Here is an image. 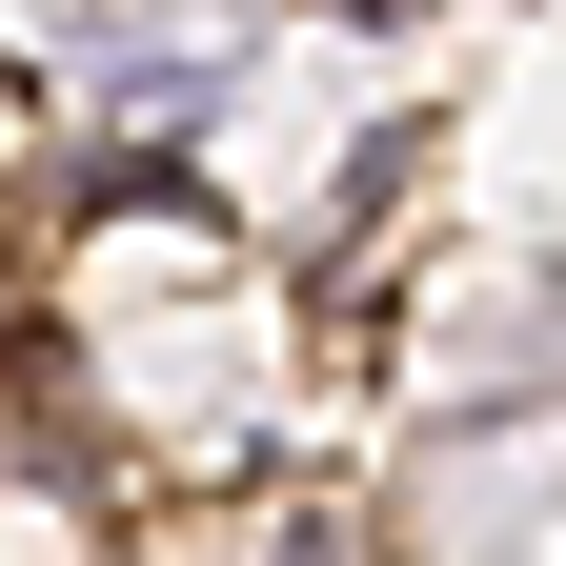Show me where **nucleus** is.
Instances as JSON below:
<instances>
[{"instance_id":"f257e3e1","label":"nucleus","mask_w":566,"mask_h":566,"mask_svg":"<svg viewBox=\"0 0 566 566\" xmlns=\"http://www.w3.org/2000/svg\"><path fill=\"white\" fill-rule=\"evenodd\" d=\"M385 546H566V385L385 424Z\"/></svg>"},{"instance_id":"f03ea898","label":"nucleus","mask_w":566,"mask_h":566,"mask_svg":"<svg viewBox=\"0 0 566 566\" xmlns=\"http://www.w3.org/2000/svg\"><path fill=\"white\" fill-rule=\"evenodd\" d=\"M61 163H82V142H61V61H41V41H0V202H41Z\"/></svg>"},{"instance_id":"7ed1b4c3","label":"nucleus","mask_w":566,"mask_h":566,"mask_svg":"<svg viewBox=\"0 0 566 566\" xmlns=\"http://www.w3.org/2000/svg\"><path fill=\"white\" fill-rule=\"evenodd\" d=\"M41 324V202H0V344Z\"/></svg>"}]
</instances>
